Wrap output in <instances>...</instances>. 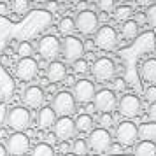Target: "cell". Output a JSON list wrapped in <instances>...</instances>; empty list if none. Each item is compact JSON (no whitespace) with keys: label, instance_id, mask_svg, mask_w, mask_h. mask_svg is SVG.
Returning <instances> with one entry per match:
<instances>
[{"label":"cell","instance_id":"obj_34","mask_svg":"<svg viewBox=\"0 0 156 156\" xmlns=\"http://www.w3.org/2000/svg\"><path fill=\"white\" fill-rule=\"evenodd\" d=\"M121 144H118V142H112V146H111V149H109V156H116V154H121Z\"/></svg>","mask_w":156,"mask_h":156},{"label":"cell","instance_id":"obj_26","mask_svg":"<svg viewBox=\"0 0 156 156\" xmlns=\"http://www.w3.org/2000/svg\"><path fill=\"white\" fill-rule=\"evenodd\" d=\"M32 156H55V151L49 144L46 142H39L35 147L32 149Z\"/></svg>","mask_w":156,"mask_h":156},{"label":"cell","instance_id":"obj_37","mask_svg":"<svg viewBox=\"0 0 156 156\" xmlns=\"http://www.w3.org/2000/svg\"><path fill=\"white\" fill-rule=\"evenodd\" d=\"M5 118H7V109L4 104H0V126L5 123Z\"/></svg>","mask_w":156,"mask_h":156},{"label":"cell","instance_id":"obj_36","mask_svg":"<svg viewBox=\"0 0 156 156\" xmlns=\"http://www.w3.org/2000/svg\"><path fill=\"white\" fill-rule=\"evenodd\" d=\"M147 116H149V119L153 121V123H156V102H153V104L149 105V109H147Z\"/></svg>","mask_w":156,"mask_h":156},{"label":"cell","instance_id":"obj_10","mask_svg":"<svg viewBox=\"0 0 156 156\" xmlns=\"http://www.w3.org/2000/svg\"><path fill=\"white\" fill-rule=\"evenodd\" d=\"M76 28L79 34L83 35H91L98 32V16L95 14L93 11H84V12H77L76 18Z\"/></svg>","mask_w":156,"mask_h":156},{"label":"cell","instance_id":"obj_18","mask_svg":"<svg viewBox=\"0 0 156 156\" xmlns=\"http://www.w3.org/2000/svg\"><path fill=\"white\" fill-rule=\"evenodd\" d=\"M56 123V114L53 111V107H42L37 116V126L39 130H51Z\"/></svg>","mask_w":156,"mask_h":156},{"label":"cell","instance_id":"obj_48","mask_svg":"<svg viewBox=\"0 0 156 156\" xmlns=\"http://www.w3.org/2000/svg\"><path fill=\"white\" fill-rule=\"evenodd\" d=\"M9 153H7V149H5V146H2L0 144V156H7Z\"/></svg>","mask_w":156,"mask_h":156},{"label":"cell","instance_id":"obj_39","mask_svg":"<svg viewBox=\"0 0 156 156\" xmlns=\"http://www.w3.org/2000/svg\"><path fill=\"white\" fill-rule=\"evenodd\" d=\"M83 46H84V51H93L95 49V41L93 39H88L86 42H83Z\"/></svg>","mask_w":156,"mask_h":156},{"label":"cell","instance_id":"obj_27","mask_svg":"<svg viewBox=\"0 0 156 156\" xmlns=\"http://www.w3.org/2000/svg\"><path fill=\"white\" fill-rule=\"evenodd\" d=\"M88 140L86 139H76L74 144H72V153L76 156H84L88 153Z\"/></svg>","mask_w":156,"mask_h":156},{"label":"cell","instance_id":"obj_13","mask_svg":"<svg viewBox=\"0 0 156 156\" xmlns=\"http://www.w3.org/2000/svg\"><path fill=\"white\" fill-rule=\"evenodd\" d=\"M93 105L97 111H100L102 114H112V111L118 107V100H116V93L111 90H100L95 95Z\"/></svg>","mask_w":156,"mask_h":156},{"label":"cell","instance_id":"obj_46","mask_svg":"<svg viewBox=\"0 0 156 156\" xmlns=\"http://www.w3.org/2000/svg\"><path fill=\"white\" fill-rule=\"evenodd\" d=\"M107 20H109V14H107V12H102V14H98V23H100V21L105 23Z\"/></svg>","mask_w":156,"mask_h":156},{"label":"cell","instance_id":"obj_49","mask_svg":"<svg viewBox=\"0 0 156 156\" xmlns=\"http://www.w3.org/2000/svg\"><path fill=\"white\" fill-rule=\"evenodd\" d=\"M48 91H56V84H49L48 86Z\"/></svg>","mask_w":156,"mask_h":156},{"label":"cell","instance_id":"obj_20","mask_svg":"<svg viewBox=\"0 0 156 156\" xmlns=\"http://www.w3.org/2000/svg\"><path fill=\"white\" fill-rule=\"evenodd\" d=\"M93 118L90 114H79L76 118V128L79 133H91L93 132Z\"/></svg>","mask_w":156,"mask_h":156},{"label":"cell","instance_id":"obj_54","mask_svg":"<svg viewBox=\"0 0 156 156\" xmlns=\"http://www.w3.org/2000/svg\"><path fill=\"white\" fill-rule=\"evenodd\" d=\"M0 4H7V0H0Z\"/></svg>","mask_w":156,"mask_h":156},{"label":"cell","instance_id":"obj_22","mask_svg":"<svg viewBox=\"0 0 156 156\" xmlns=\"http://www.w3.org/2000/svg\"><path fill=\"white\" fill-rule=\"evenodd\" d=\"M139 137L142 140H151L156 144V123H142L139 128Z\"/></svg>","mask_w":156,"mask_h":156},{"label":"cell","instance_id":"obj_52","mask_svg":"<svg viewBox=\"0 0 156 156\" xmlns=\"http://www.w3.org/2000/svg\"><path fill=\"white\" fill-rule=\"evenodd\" d=\"M34 2H39V4H42V2H48V0H34Z\"/></svg>","mask_w":156,"mask_h":156},{"label":"cell","instance_id":"obj_45","mask_svg":"<svg viewBox=\"0 0 156 156\" xmlns=\"http://www.w3.org/2000/svg\"><path fill=\"white\" fill-rule=\"evenodd\" d=\"M76 83H77V81L74 79V76H67V77H65V84H69V86L72 84V86H74Z\"/></svg>","mask_w":156,"mask_h":156},{"label":"cell","instance_id":"obj_17","mask_svg":"<svg viewBox=\"0 0 156 156\" xmlns=\"http://www.w3.org/2000/svg\"><path fill=\"white\" fill-rule=\"evenodd\" d=\"M69 74H67V67H65V63H62V62H51V63H48V67H46V77H48V81H49L51 84H58V83H62V81H65V77H67Z\"/></svg>","mask_w":156,"mask_h":156},{"label":"cell","instance_id":"obj_12","mask_svg":"<svg viewBox=\"0 0 156 156\" xmlns=\"http://www.w3.org/2000/svg\"><path fill=\"white\" fill-rule=\"evenodd\" d=\"M5 149L12 156H25L30 151V139L25 133H12L5 140Z\"/></svg>","mask_w":156,"mask_h":156},{"label":"cell","instance_id":"obj_53","mask_svg":"<svg viewBox=\"0 0 156 156\" xmlns=\"http://www.w3.org/2000/svg\"><path fill=\"white\" fill-rule=\"evenodd\" d=\"M116 156H133V154H116Z\"/></svg>","mask_w":156,"mask_h":156},{"label":"cell","instance_id":"obj_8","mask_svg":"<svg viewBox=\"0 0 156 156\" xmlns=\"http://www.w3.org/2000/svg\"><path fill=\"white\" fill-rule=\"evenodd\" d=\"M140 109H142V102L137 95H132L128 93L125 97H121L119 102H118V111L123 118L126 119H133L140 114Z\"/></svg>","mask_w":156,"mask_h":156},{"label":"cell","instance_id":"obj_9","mask_svg":"<svg viewBox=\"0 0 156 156\" xmlns=\"http://www.w3.org/2000/svg\"><path fill=\"white\" fill-rule=\"evenodd\" d=\"M91 74L93 77L100 81V83H105V81H111L114 79L116 76V63H114L111 58H98L95 60L93 63V69H91Z\"/></svg>","mask_w":156,"mask_h":156},{"label":"cell","instance_id":"obj_2","mask_svg":"<svg viewBox=\"0 0 156 156\" xmlns=\"http://www.w3.org/2000/svg\"><path fill=\"white\" fill-rule=\"evenodd\" d=\"M88 147L91 149L95 154H102V153H109V149L112 146V137L105 128H97L88 135Z\"/></svg>","mask_w":156,"mask_h":156},{"label":"cell","instance_id":"obj_56","mask_svg":"<svg viewBox=\"0 0 156 156\" xmlns=\"http://www.w3.org/2000/svg\"><path fill=\"white\" fill-rule=\"evenodd\" d=\"M84 2H97V0H84Z\"/></svg>","mask_w":156,"mask_h":156},{"label":"cell","instance_id":"obj_35","mask_svg":"<svg viewBox=\"0 0 156 156\" xmlns=\"http://www.w3.org/2000/svg\"><path fill=\"white\" fill-rule=\"evenodd\" d=\"M58 151L62 153V156H65V154H69V151H72V146H69V142H60Z\"/></svg>","mask_w":156,"mask_h":156},{"label":"cell","instance_id":"obj_57","mask_svg":"<svg viewBox=\"0 0 156 156\" xmlns=\"http://www.w3.org/2000/svg\"><path fill=\"white\" fill-rule=\"evenodd\" d=\"M91 156H100V154H91Z\"/></svg>","mask_w":156,"mask_h":156},{"label":"cell","instance_id":"obj_44","mask_svg":"<svg viewBox=\"0 0 156 156\" xmlns=\"http://www.w3.org/2000/svg\"><path fill=\"white\" fill-rule=\"evenodd\" d=\"M7 14H9L7 4H0V16H7Z\"/></svg>","mask_w":156,"mask_h":156},{"label":"cell","instance_id":"obj_24","mask_svg":"<svg viewBox=\"0 0 156 156\" xmlns=\"http://www.w3.org/2000/svg\"><path fill=\"white\" fill-rule=\"evenodd\" d=\"M58 30L63 34L65 37H70L74 32H76V20L74 18H70V16H65L63 20L60 21V25H58Z\"/></svg>","mask_w":156,"mask_h":156},{"label":"cell","instance_id":"obj_40","mask_svg":"<svg viewBox=\"0 0 156 156\" xmlns=\"http://www.w3.org/2000/svg\"><path fill=\"white\" fill-rule=\"evenodd\" d=\"M125 84H126V83H125V81H123V79H114V90H123V88H125Z\"/></svg>","mask_w":156,"mask_h":156},{"label":"cell","instance_id":"obj_47","mask_svg":"<svg viewBox=\"0 0 156 156\" xmlns=\"http://www.w3.org/2000/svg\"><path fill=\"white\" fill-rule=\"evenodd\" d=\"M55 137H56V135H55V133H49V135H48V137H46V140H48V142H46V144H51V142H55Z\"/></svg>","mask_w":156,"mask_h":156},{"label":"cell","instance_id":"obj_1","mask_svg":"<svg viewBox=\"0 0 156 156\" xmlns=\"http://www.w3.org/2000/svg\"><path fill=\"white\" fill-rule=\"evenodd\" d=\"M30 111H27L25 107H14L7 111V118H5V125L7 128L14 130V133H23V130H27L30 126Z\"/></svg>","mask_w":156,"mask_h":156},{"label":"cell","instance_id":"obj_14","mask_svg":"<svg viewBox=\"0 0 156 156\" xmlns=\"http://www.w3.org/2000/svg\"><path fill=\"white\" fill-rule=\"evenodd\" d=\"M37 74H39V63L34 58H21L16 63V77L20 81L28 83V81L37 77Z\"/></svg>","mask_w":156,"mask_h":156},{"label":"cell","instance_id":"obj_42","mask_svg":"<svg viewBox=\"0 0 156 156\" xmlns=\"http://www.w3.org/2000/svg\"><path fill=\"white\" fill-rule=\"evenodd\" d=\"M135 2H137L140 7H149V5H153V2H154V0H135Z\"/></svg>","mask_w":156,"mask_h":156},{"label":"cell","instance_id":"obj_25","mask_svg":"<svg viewBox=\"0 0 156 156\" xmlns=\"http://www.w3.org/2000/svg\"><path fill=\"white\" fill-rule=\"evenodd\" d=\"M112 14H114V20H116V21L125 23V21H130V18L133 14V9L130 7V5H119V7L114 9Z\"/></svg>","mask_w":156,"mask_h":156},{"label":"cell","instance_id":"obj_6","mask_svg":"<svg viewBox=\"0 0 156 156\" xmlns=\"http://www.w3.org/2000/svg\"><path fill=\"white\" fill-rule=\"evenodd\" d=\"M95 46L102 51H114L118 48V32L109 27V25H104L100 27L97 35H95Z\"/></svg>","mask_w":156,"mask_h":156},{"label":"cell","instance_id":"obj_7","mask_svg":"<svg viewBox=\"0 0 156 156\" xmlns=\"http://www.w3.org/2000/svg\"><path fill=\"white\" fill-rule=\"evenodd\" d=\"M62 53H63V58L69 63H76L77 60H83V55H84L83 41H79L74 35L65 37V41L62 42Z\"/></svg>","mask_w":156,"mask_h":156},{"label":"cell","instance_id":"obj_3","mask_svg":"<svg viewBox=\"0 0 156 156\" xmlns=\"http://www.w3.org/2000/svg\"><path fill=\"white\" fill-rule=\"evenodd\" d=\"M37 51L42 60L46 62H56V56L62 51V42L58 41V37L55 35H46L41 41H37Z\"/></svg>","mask_w":156,"mask_h":156},{"label":"cell","instance_id":"obj_15","mask_svg":"<svg viewBox=\"0 0 156 156\" xmlns=\"http://www.w3.org/2000/svg\"><path fill=\"white\" fill-rule=\"evenodd\" d=\"M53 128H55L56 139H60L62 142H69V139H74L76 133H77L76 121L72 119V118H58Z\"/></svg>","mask_w":156,"mask_h":156},{"label":"cell","instance_id":"obj_31","mask_svg":"<svg viewBox=\"0 0 156 156\" xmlns=\"http://www.w3.org/2000/svg\"><path fill=\"white\" fill-rule=\"evenodd\" d=\"M97 5H98V9L102 11V12H114V0H97Z\"/></svg>","mask_w":156,"mask_h":156},{"label":"cell","instance_id":"obj_55","mask_svg":"<svg viewBox=\"0 0 156 156\" xmlns=\"http://www.w3.org/2000/svg\"><path fill=\"white\" fill-rule=\"evenodd\" d=\"M65 156H76V154H74V153H69V154H65Z\"/></svg>","mask_w":156,"mask_h":156},{"label":"cell","instance_id":"obj_23","mask_svg":"<svg viewBox=\"0 0 156 156\" xmlns=\"http://www.w3.org/2000/svg\"><path fill=\"white\" fill-rule=\"evenodd\" d=\"M121 35L125 37L126 41H133L135 37H137V34H139V25H137V21H125V23H121Z\"/></svg>","mask_w":156,"mask_h":156},{"label":"cell","instance_id":"obj_51","mask_svg":"<svg viewBox=\"0 0 156 156\" xmlns=\"http://www.w3.org/2000/svg\"><path fill=\"white\" fill-rule=\"evenodd\" d=\"M55 2H58V4H69L70 0H55Z\"/></svg>","mask_w":156,"mask_h":156},{"label":"cell","instance_id":"obj_50","mask_svg":"<svg viewBox=\"0 0 156 156\" xmlns=\"http://www.w3.org/2000/svg\"><path fill=\"white\" fill-rule=\"evenodd\" d=\"M0 62H2V63L5 65V63H7V62H9V60H7V56H2V58H0Z\"/></svg>","mask_w":156,"mask_h":156},{"label":"cell","instance_id":"obj_41","mask_svg":"<svg viewBox=\"0 0 156 156\" xmlns=\"http://www.w3.org/2000/svg\"><path fill=\"white\" fill-rule=\"evenodd\" d=\"M84 11H88V2L81 0V2L77 4V12H84Z\"/></svg>","mask_w":156,"mask_h":156},{"label":"cell","instance_id":"obj_43","mask_svg":"<svg viewBox=\"0 0 156 156\" xmlns=\"http://www.w3.org/2000/svg\"><path fill=\"white\" fill-rule=\"evenodd\" d=\"M146 20H147V18H146V14H142V12H139V14H137V25H139V27H140V25H144V23H146Z\"/></svg>","mask_w":156,"mask_h":156},{"label":"cell","instance_id":"obj_21","mask_svg":"<svg viewBox=\"0 0 156 156\" xmlns=\"http://www.w3.org/2000/svg\"><path fill=\"white\" fill-rule=\"evenodd\" d=\"M133 156H156V144L151 140H140L135 146Z\"/></svg>","mask_w":156,"mask_h":156},{"label":"cell","instance_id":"obj_11","mask_svg":"<svg viewBox=\"0 0 156 156\" xmlns=\"http://www.w3.org/2000/svg\"><path fill=\"white\" fill-rule=\"evenodd\" d=\"M72 95H74L76 102H79L81 105H88V104H91L93 100H95V95H97L95 84H93L91 81H88V79H81V81H77L74 84Z\"/></svg>","mask_w":156,"mask_h":156},{"label":"cell","instance_id":"obj_5","mask_svg":"<svg viewBox=\"0 0 156 156\" xmlns=\"http://www.w3.org/2000/svg\"><path fill=\"white\" fill-rule=\"evenodd\" d=\"M53 111L60 118H70L76 112V98L74 95L69 91H60L56 93V97L53 98Z\"/></svg>","mask_w":156,"mask_h":156},{"label":"cell","instance_id":"obj_33","mask_svg":"<svg viewBox=\"0 0 156 156\" xmlns=\"http://www.w3.org/2000/svg\"><path fill=\"white\" fill-rule=\"evenodd\" d=\"M98 121H100V125H102V128L107 130V126H111L114 123V118H112V114H102Z\"/></svg>","mask_w":156,"mask_h":156},{"label":"cell","instance_id":"obj_38","mask_svg":"<svg viewBox=\"0 0 156 156\" xmlns=\"http://www.w3.org/2000/svg\"><path fill=\"white\" fill-rule=\"evenodd\" d=\"M46 7H48V11H51V12H58V2L48 0V2H46Z\"/></svg>","mask_w":156,"mask_h":156},{"label":"cell","instance_id":"obj_16","mask_svg":"<svg viewBox=\"0 0 156 156\" xmlns=\"http://www.w3.org/2000/svg\"><path fill=\"white\" fill-rule=\"evenodd\" d=\"M44 90H41L39 86H28L23 91V102L30 109H39L44 104Z\"/></svg>","mask_w":156,"mask_h":156},{"label":"cell","instance_id":"obj_29","mask_svg":"<svg viewBox=\"0 0 156 156\" xmlns=\"http://www.w3.org/2000/svg\"><path fill=\"white\" fill-rule=\"evenodd\" d=\"M18 55L21 58H32V55H34V46L30 42H27V41H23V42L18 44Z\"/></svg>","mask_w":156,"mask_h":156},{"label":"cell","instance_id":"obj_32","mask_svg":"<svg viewBox=\"0 0 156 156\" xmlns=\"http://www.w3.org/2000/svg\"><path fill=\"white\" fill-rule=\"evenodd\" d=\"M144 97H146V100L147 102H156V86H147L146 88V91H144Z\"/></svg>","mask_w":156,"mask_h":156},{"label":"cell","instance_id":"obj_28","mask_svg":"<svg viewBox=\"0 0 156 156\" xmlns=\"http://www.w3.org/2000/svg\"><path fill=\"white\" fill-rule=\"evenodd\" d=\"M12 11L16 14H25L30 11V0H12Z\"/></svg>","mask_w":156,"mask_h":156},{"label":"cell","instance_id":"obj_19","mask_svg":"<svg viewBox=\"0 0 156 156\" xmlns=\"http://www.w3.org/2000/svg\"><path fill=\"white\" fill-rule=\"evenodd\" d=\"M140 76L146 83H151V86H156V58H149L142 63Z\"/></svg>","mask_w":156,"mask_h":156},{"label":"cell","instance_id":"obj_30","mask_svg":"<svg viewBox=\"0 0 156 156\" xmlns=\"http://www.w3.org/2000/svg\"><path fill=\"white\" fill-rule=\"evenodd\" d=\"M72 69H74V74H79V76H84L86 72L90 70V65L86 60H77L76 63H72Z\"/></svg>","mask_w":156,"mask_h":156},{"label":"cell","instance_id":"obj_4","mask_svg":"<svg viewBox=\"0 0 156 156\" xmlns=\"http://www.w3.org/2000/svg\"><path fill=\"white\" fill-rule=\"evenodd\" d=\"M114 139H116L118 144L125 146V147L133 146V144H137V140H139V128H137V125L132 123V121H123V123H119V125L116 126Z\"/></svg>","mask_w":156,"mask_h":156}]
</instances>
